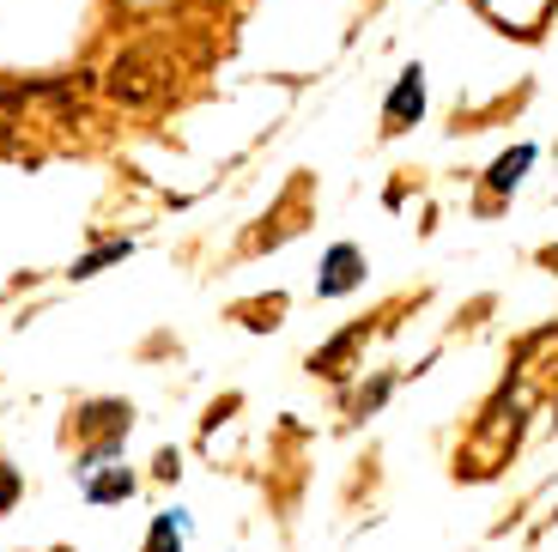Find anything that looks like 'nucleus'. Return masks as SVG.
<instances>
[{"mask_svg": "<svg viewBox=\"0 0 558 552\" xmlns=\"http://www.w3.org/2000/svg\"><path fill=\"white\" fill-rule=\"evenodd\" d=\"M165 80H170V61L158 43H134V49H122V56L104 68V92H110V104H122V110H153L158 97H165Z\"/></svg>", "mask_w": 558, "mask_h": 552, "instance_id": "1", "label": "nucleus"}, {"mask_svg": "<svg viewBox=\"0 0 558 552\" xmlns=\"http://www.w3.org/2000/svg\"><path fill=\"white\" fill-rule=\"evenodd\" d=\"M359 279H364V255L352 243H340V249H328V267H322L316 291L322 298H340V291H352Z\"/></svg>", "mask_w": 558, "mask_h": 552, "instance_id": "2", "label": "nucleus"}, {"mask_svg": "<svg viewBox=\"0 0 558 552\" xmlns=\"http://www.w3.org/2000/svg\"><path fill=\"white\" fill-rule=\"evenodd\" d=\"M418 110H425V80H418V68H413V73H401V85L389 92V128L418 122Z\"/></svg>", "mask_w": 558, "mask_h": 552, "instance_id": "3", "label": "nucleus"}, {"mask_svg": "<svg viewBox=\"0 0 558 552\" xmlns=\"http://www.w3.org/2000/svg\"><path fill=\"white\" fill-rule=\"evenodd\" d=\"M364 346V328H347V334H335V340L322 346V352H310V371H322V376H347V359Z\"/></svg>", "mask_w": 558, "mask_h": 552, "instance_id": "4", "label": "nucleus"}, {"mask_svg": "<svg viewBox=\"0 0 558 552\" xmlns=\"http://www.w3.org/2000/svg\"><path fill=\"white\" fill-rule=\"evenodd\" d=\"M529 165H534V146H510V153H504L498 165H492V177H486V182L504 194V189H517V182H522V170H529Z\"/></svg>", "mask_w": 558, "mask_h": 552, "instance_id": "5", "label": "nucleus"}, {"mask_svg": "<svg viewBox=\"0 0 558 552\" xmlns=\"http://www.w3.org/2000/svg\"><path fill=\"white\" fill-rule=\"evenodd\" d=\"M80 431H122L128 437V407L122 400H98V407H85L80 413Z\"/></svg>", "mask_w": 558, "mask_h": 552, "instance_id": "6", "label": "nucleus"}, {"mask_svg": "<svg viewBox=\"0 0 558 552\" xmlns=\"http://www.w3.org/2000/svg\"><path fill=\"white\" fill-rule=\"evenodd\" d=\"M128 492H134V473H98V480H92V485H85V497H92V504H116V497H128Z\"/></svg>", "mask_w": 558, "mask_h": 552, "instance_id": "7", "label": "nucleus"}, {"mask_svg": "<svg viewBox=\"0 0 558 552\" xmlns=\"http://www.w3.org/2000/svg\"><path fill=\"white\" fill-rule=\"evenodd\" d=\"M128 249H134V243H128V237H122V243H104V249H92V255H85V262H73V279H92V274H98V267L122 262Z\"/></svg>", "mask_w": 558, "mask_h": 552, "instance_id": "8", "label": "nucleus"}, {"mask_svg": "<svg viewBox=\"0 0 558 552\" xmlns=\"http://www.w3.org/2000/svg\"><path fill=\"white\" fill-rule=\"evenodd\" d=\"M279 310H286V298H267V304H243V322H250V328H274Z\"/></svg>", "mask_w": 558, "mask_h": 552, "instance_id": "9", "label": "nucleus"}, {"mask_svg": "<svg viewBox=\"0 0 558 552\" xmlns=\"http://www.w3.org/2000/svg\"><path fill=\"white\" fill-rule=\"evenodd\" d=\"M389 376H377V383H371V388H359V400H352V413H377V407H383V400H389Z\"/></svg>", "mask_w": 558, "mask_h": 552, "instance_id": "10", "label": "nucleus"}, {"mask_svg": "<svg viewBox=\"0 0 558 552\" xmlns=\"http://www.w3.org/2000/svg\"><path fill=\"white\" fill-rule=\"evenodd\" d=\"M177 547H182V535L170 528V516H165V523L153 528V552H177Z\"/></svg>", "mask_w": 558, "mask_h": 552, "instance_id": "11", "label": "nucleus"}, {"mask_svg": "<svg viewBox=\"0 0 558 552\" xmlns=\"http://www.w3.org/2000/svg\"><path fill=\"white\" fill-rule=\"evenodd\" d=\"M13 122H19L13 110H0V153H7V146H13Z\"/></svg>", "mask_w": 558, "mask_h": 552, "instance_id": "12", "label": "nucleus"}, {"mask_svg": "<svg viewBox=\"0 0 558 552\" xmlns=\"http://www.w3.org/2000/svg\"><path fill=\"white\" fill-rule=\"evenodd\" d=\"M13 497H19V480H13V473H0V511H7Z\"/></svg>", "mask_w": 558, "mask_h": 552, "instance_id": "13", "label": "nucleus"}]
</instances>
